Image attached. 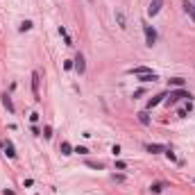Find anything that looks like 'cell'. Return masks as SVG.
Wrapping results in <instances>:
<instances>
[{"label":"cell","mask_w":195,"mask_h":195,"mask_svg":"<svg viewBox=\"0 0 195 195\" xmlns=\"http://www.w3.org/2000/svg\"><path fill=\"white\" fill-rule=\"evenodd\" d=\"M27 30H32V21H23L21 23V32H27Z\"/></svg>","instance_id":"19"},{"label":"cell","mask_w":195,"mask_h":195,"mask_svg":"<svg viewBox=\"0 0 195 195\" xmlns=\"http://www.w3.org/2000/svg\"><path fill=\"white\" fill-rule=\"evenodd\" d=\"M73 152H77V154H89V150L84 145H77V147H73Z\"/></svg>","instance_id":"21"},{"label":"cell","mask_w":195,"mask_h":195,"mask_svg":"<svg viewBox=\"0 0 195 195\" xmlns=\"http://www.w3.org/2000/svg\"><path fill=\"white\" fill-rule=\"evenodd\" d=\"M161 7H163V0H152L150 7H147V14H150V16H157L159 11H161Z\"/></svg>","instance_id":"6"},{"label":"cell","mask_w":195,"mask_h":195,"mask_svg":"<svg viewBox=\"0 0 195 195\" xmlns=\"http://www.w3.org/2000/svg\"><path fill=\"white\" fill-rule=\"evenodd\" d=\"M145 150L152 152V154H159V152H166V145H161V143H147Z\"/></svg>","instance_id":"8"},{"label":"cell","mask_w":195,"mask_h":195,"mask_svg":"<svg viewBox=\"0 0 195 195\" xmlns=\"http://www.w3.org/2000/svg\"><path fill=\"white\" fill-rule=\"evenodd\" d=\"M86 166H89V168H95V170H102V168H105L100 161H86Z\"/></svg>","instance_id":"18"},{"label":"cell","mask_w":195,"mask_h":195,"mask_svg":"<svg viewBox=\"0 0 195 195\" xmlns=\"http://www.w3.org/2000/svg\"><path fill=\"white\" fill-rule=\"evenodd\" d=\"M116 168L118 170H125V168H127V163H125V161H116Z\"/></svg>","instance_id":"23"},{"label":"cell","mask_w":195,"mask_h":195,"mask_svg":"<svg viewBox=\"0 0 195 195\" xmlns=\"http://www.w3.org/2000/svg\"><path fill=\"white\" fill-rule=\"evenodd\" d=\"M182 5H184V11L188 14V18H191L193 25H195V5L191 2V0H182Z\"/></svg>","instance_id":"5"},{"label":"cell","mask_w":195,"mask_h":195,"mask_svg":"<svg viewBox=\"0 0 195 195\" xmlns=\"http://www.w3.org/2000/svg\"><path fill=\"white\" fill-rule=\"evenodd\" d=\"M193 5H195V2H193Z\"/></svg>","instance_id":"28"},{"label":"cell","mask_w":195,"mask_h":195,"mask_svg":"<svg viewBox=\"0 0 195 195\" xmlns=\"http://www.w3.org/2000/svg\"><path fill=\"white\" fill-rule=\"evenodd\" d=\"M132 75H136V77H139V75H145V73H152L150 71V68H147V66H136V68H132Z\"/></svg>","instance_id":"12"},{"label":"cell","mask_w":195,"mask_h":195,"mask_svg":"<svg viewBox=\"0 0 195 195\" xmlns=\"http://www.w3.org/2000/svg\"><path fill=\"white\" fill-rule=\"evenodd\" d=\"M43 136H45V139H52V127L45 125V127H43Z\"/></svg>","instance_id":"22"},{"label":"cell","mask_w":195,"mask_h":195,"mask_svg":"<svg viewBox=\"0 0 195 195\" xmlns=\"http://www.w3.org/2000/svg\"><path fill=\"white\" fill-rule=\"evenodd\" d=\"M159 75L157 73H145V75H139V82H157Z\"/></svg>","instance_id":"10"},{"label":"cell","mask_w":195,"mask_h":195,"mask_svg":"<svg viewBox=\"0 0 195 195\" xmlns=\"http://www.w3.org/2000/svg\"><path fill=\"white\" fill-rule=\"evenodd\" d=\"M163 154H166V157H168V159H170V161H177V157H175V152H173V150H170V147H166V152H163Z\"/></svg>","instance_id":"20"},{"label":"cell","mask_w":195,"mask_h":195,"mask_svg":"<svg viewBox=\"0 0 195 195\" xmlns=\"http://www.w3.org/2000/svg\"><path fill=\"white\" fill-rule=\"evenodd\" d=\"M2 105H5V109H7L9 113H14V102H11V98L7 93H2Z\"/></svg>","instance_id":"11"},{"label":"cell","mask_w":195,"mask_h":195,"mask_svg":"<svg viewBox=\"0 0 195 195\" xmlns=\"http://www.w3.org/2000/svg\"><path fill=\"white\" fill-rule=\"evenodd\" d=\"M168 84H170V86H175V89H184V79H182V77H173V79H168Z\"/></svg>","instance_id":"15"},{"label":"cell","mask_w":195,"mask_h":195,"mask_svg":"<svg viewBox=\"0 0 195 195\" xmlns=\"http://www.w3.org/2000/svg\"><path fill=\"white\" fill-rule=\"evenodd\" d=\"M5 150H7V157L9 159H16V150H14V145H11V141L5 143Z\"/></svg>","instance_id":"16"},{"label":"cell","mask_w":195,"mask_h":195,"mask_svg":"<svg viewBox=\"0 0 195 195\" xmlns=\"http://www.w3.org/2000/svg\"><path fill=\"white\" fill-rule=\"evenodd\" d=\"M39 82H41V75H39V71L32 73V93H34V100L41 102V95H39Z\"/></svg>","instance_id":"4"},{"label":"cell","mask_w":195,"mask_h":195,"mask_svg":"<svg viewBox=\"0 0 195 195\" xmlns=\"http://www.w3.org/2000/svg\"><path fill=\"white\" fill-rule=\"evenodd\" d=\"M150 191H152V193H161V191H163V184H161V182H157V184L150 186Z\"/></svg>","instance_id":"17"},{"label":"cell","mask_w":195,"mask_h":195,"mask_svg":"<svg viewBox=\"0 0 195 195\" xmlns=\"http://www.w3.org/2000/svg\"><path fill=\"white\" fill-rule=\"evenodd\" d=\"M143 34H145V45L152 48V45L157 43V30H154L152 25H147V23H143Z\"/></svg>","instance_id":"1"},{"label":"cell","mask_w":195,"mask_h":195,"mask_svg":"<svg viewBox=\"0 0 195 195\" xmlns=\"http://www.w3.org/2000/svg\"><path fill=\"white\" fill-rule=\"evenodd\" d=\"M59 150H61V154H64V157H68V154H73V145H71L68 141H64V143H61V147H59Z\"/></svg>","instance_id":"14"},{"label":"cell","mask_w":195,"mask_h":195,"mask_svg":"<svg viewBox=\"0 0 195 195\" xmlns=\"http://www.w3.org/2000/svg\"><path fill=\"white\" fill-rule=\"evenodd\" d=\"M136 118H139L143 125H150V120H152V118H150V113H147V111H139V113H136Z\"/></svg>","instance_id":"13"},{"label":"cell","mask_w":195,"mask_h":195,"mask_svg":"<svg viewBox=\"0 0 195 195\" xmlns=\"http://www.w3.org/2000/svg\"><path fill=\"white\" fill-rule=\"evenodd\" d=\"M193 182H195V179H193Z\"/></svg>","instance_id":"27"},{"label":"cell","mask_w":195,"mask_h":195,"mask_svg":"<svg viewBox=\"0 0 195 195\" xmlns=\"http://www.w3.org/2000/svg\"><path fill=\"white\" fill-rule=\"evenodd\" d=\"M111 152H113V157H118V154H120V145H113Z\"/></svg>","instance_id":"25"},{"label":"cell","mask_w":195,"mask_h":195,"mask_svg":"<svg viewBox=\"0 0 195 195\" xmlns=\"http://www.w3.org/2000/svg\"><path fill=\"white\" fill-rule=\"evenodd\" d=\"M116 21H118V27L120 30H125V27H127V18H125V14L120 9H116Z\"/></svg>","instance_id":"9"},{"label":"cell","mask_w":195,"mask_h":195,"mask_svg":"<svg viewBox=\"0 0 195 195\" xmlns=\"http://www.w3.org/2000/svg\"><path fill=\"white\" fill-rule=\"evenodd\" d=\"M163 98H168V93H159V95H154V98H150V100H147V109H145V111H150L152 107H157L159 102L163 100Z\"/></svg>","instance_id":"7"},{"label":"cell","mask_w":195,"mask_h":195,"mask_svg":"<svg viewBox=\"0 0 195 195\" xmlns=\"http://www.w3.org/2000/svg\"><path fill=\"white\" fill-rule=\"evenodd\" d=\"M111 179H113V182H125V175H113Z\"/></svg>","instance_id":"24"},{"label":"cell","mask_w":195,"mask_h":195,"mask_svg":"<svg viewBox=\"0 0 195 195\" xmlns=\"http://www.w3.org/2000/svg\"><path fill=\"white\" fill-rule=\"evenodd\" d=\"M182 98H193L188 93L186 89H175V91H168V105H175L177 100H182Z\"/></svg>","instance_id":"2"},{"label":"cell","mask_w":195,"mask_h":195,"mask_svg":"<svg viewBox=\"0 0 195 195\" xmlns=\"http://www.w3.org/2000/svg\"><path fill=\"white\" fill-rule=\"evenodd\" d=\"M89 2H93V0H89Z\"/></svg>","instance_id":"26"},{"label":"cell","mask_w":195,"mask_h":195,"mask_svg":"<svg viewBox=\"0 0 195 195\" xmlns=\"http://www.w3.org/2000/svg\"><path fill=\"white\" fill-rule=\"evenodd\" d=\"M73 68H75L79 75H84V73H86V61H84V55H82V52L75 55V59H73Z\"/></svg>","instance_id":"3"}]
</instances>
